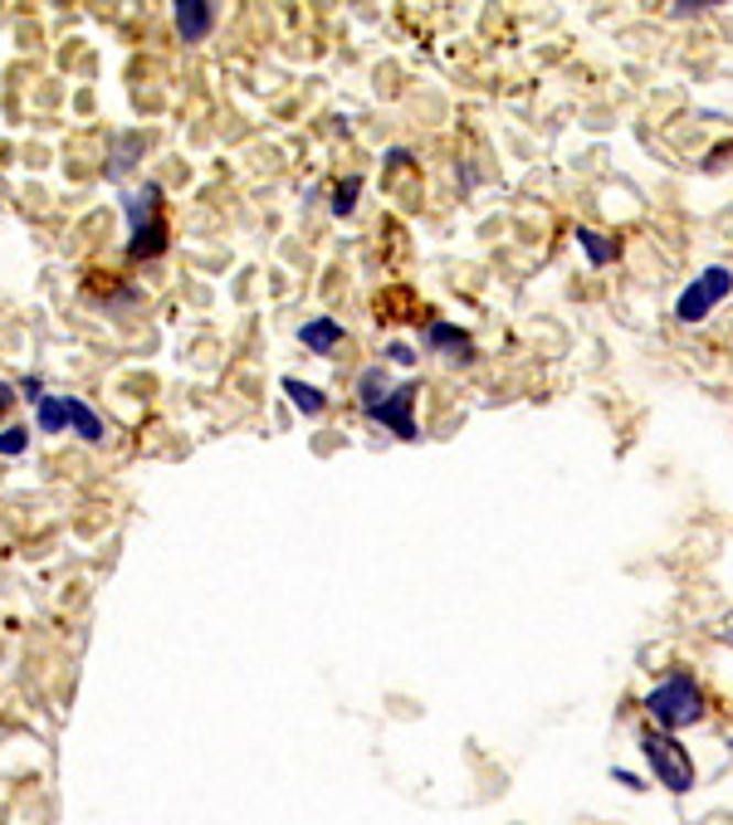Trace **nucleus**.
Returning a JSON list of instances; mask_svg holds the SVG:
<instances>
[{"label": "nucleus", "instance_id": "f257e3e1", "mask_svg": "<svg viewBox=\"0 0 733 825\" xmlns=\"http://www.w3.org/2000/svg\"><path fill=\"white\" fill-rule=\"evenodd\" d=\"M646 714L656 718L665 732H680L704 718V688H699L690 674H670V680L646 694Z\"/></svg>", "mask_w": 733, "mask_h": 825}, {"label": "nucleus", "instance_id": "f03ea898", "mask_svg": "<svg viewBox=\"0 0 733 825\" xmlns=\"http://www.w3.org/2000/svg\"><path fill=\"white\" fill-rule=\"evenodd\" d=\"M640 752H646L650 772H656V782L665 791H675V796H685V791L694 786V757L680 748V742L670 738V732H646L640 738Z\"/></svg>", "mask_w": 733, "mask_h": 825}, {"label": "nucleus", "instance_id": "7ed1b4c3", "mask_svg": "<svg viewBox=\"0 0 733 825\" xmlns=\"http://www.w3.org/2000/svg\"><path fill=\"white\" fill-rule=\"evenodd\" d=\"M729 293H733V269H724V264H709L704 274H699L694 284L680 293V298H675V318H680L685 327L704 323L709 313H714L719 303L729 298Z\"/></svg>", "mask_w": 733, "mask_h": 825}, {"label": "nucleus", "instance_id": "20e7f679", "mask_svg": "<svg viewBox=\"0 0 733 825\" xmlns=\"http://www.w3.org/2000/svg\"><path fill=\"white\" fill-rule=\"evenodd\" d=\"M416 395H421V381H401V387L387 391L377 405H363V415H367V421H377V425H387L397 439H416V421H411Z\"/></svg>", "mask_w": 733, "mask_h": 825}, {"label": "nucleus", "instance_id": "39448f33", "mask_svg": "<svg viewBox=\"0 0 733 825\" xmlns=\"http://www.w3.org/2000/svg\"><path fill=\"white\" fill-rule=\"evenodd\" d=\"M421 343L431 347V352H450L455 361H475V343H470V333L465 327H455V323H425V333H421Z\"/></svg>", "mask_w": 733, "mask_h": 825}, {"label": "nucleus", "instance_id": "423d86ee", "mask_svg": "<svg viewBox=\"0 0 733 825\" xmlns=\"http://www.w3.org/2000/svg\"><path fill=\"white\" fill-rule=\"evenodd\" d=\"M216 30V6H206V0H182L176 6V35L186 44H201Z\"/></svg>", "mask_w": 733, "mask_h": 825}, {"label": "nucleus", "instance_id": "0eeeda50", "mask_svg": "<svg viewBox=\"0 0 733 825\" xmlns=\"http://www.w3.org/2000/svg\"><path fill=\"white\" fill-rule=\"evenodd\" d=\"M299 343L309 347V352L328 357L333 347H343V323H337V318H313V323H303V327H299Z\"/></svg>", "mask_w": 733, "mask_h": 825}, {"label": "nucleus", "instance_id": "6e6552de", "mask_svg": "<svg viewBox=\"0 0 733 825\" xmlns=\"http://www.w3.org/2000/svg\"><path fill=\"white\" fill-rule=\"evenodd\" d=\"M578 245H582V254H586V264H592V269H606V264L622 259V245H616L612 235L586 230V225H578Z\"/></svg>", "mask_w": 733, "mask_h": 825}, {"label": "nucleus", "instance_id": "1a4fd4ad", "mask_svg": "<svg viewBox=\"0 0 733 825\" xmlns=\"http://www.w3.org/2000/svg\"><path fill=\"white\" fill-rule=\"evenodd\" d=\"M64 411H69V425H74L78 439H88V445H98V439H104V421L94 415V405H88V401H78V395H64Z\"/></svg>", "mask_w": 733, "mask_h": 825}, {"label": "nucleus", "instance_id": "9d476101", "mask_svg": "<svg viewBox=\"0 0 733 825\" xmlns=\"http://www.w3.org/2000/svg\"><path fill=\"white\" fill-rule=\"evenodd\" d=\"M284 391H289V401L299 405L303 415H323V411H328V395H323L319 387H303L299 377H284Z\"/></svg>", "mask_w": 733, "mask_h": 825}, {"label": "nucleus", "instance_id": "9b49d317", "mask_svg": "<svg viewBox=\"0 0 733 825\" xmlns=\"http://www.w3.org/2000/svg\"><path fill=\"white\" fill-rule=\"evenodd\" d=\"M40 431L44 435H54V431H64V425H69V411H64V395H44L40 401Z\"/></svg>", "mask_w": 733, "mask_h": 825}, {"label": "nucleus", "instance_id": "f8f14e48", "mask_svg": "<svg viewBox=\"0 0 733 825\" xmlns=\"http://www.w3.org/2000/svg\"><path fill=\"white\" fill-rule=\"evenodd\" d=\"M357 191H363V176H347V181H337V191H333V216H353V206H357Z\"/></svg>", "mask_w": 733, "mask_h": 825}, {"label": "nucleus", "instance_id": "ddd939ff", "mask_svg": "<svg viewBox=\"0 0 733 825\" xmlns=\"http://www.w3.org/2000/svg\"><path fill=\"white\" fill-rule=\"evenodd\" d=\"M357 395H363V405H377L381 395H387V377H381V367H367L363 377H357Z\"/></svg>", "mask_w": 733, "mask_h": 825}, {"label": "nucleus", "instance_id": "4468645a", "mask_svg": "<svg viewBox=\"0 0 733 825\" xmlns=\"http://www.w3.org/2000/svg\"><path fill=\"white\" fill-rule=\"evenodd\" d=\"M25 445H30V431H20V425H10V431H0V455H6V459L25 455Z\"/></svg>", "mask_w": 733, "mask_h": 825}, {"label": "nucleus", "instance_id": "2eb2a0df", "mask_svg": "<svg viewBox=\"0 0 733 825\" xmlns=\"http://www.w3.org/2000/svg\"><path fill=\"white\" fill-rule=\"evenodd\" d=\"M387 357L397 361V367H411V361H416V352H411L406 343H391V347H387Z\"/></svg>", "mask_w": 733, "mask_h": 825}, {"label": "nucleus", "instance_id": "dca6fc26", "mask_svg": "<svg viewBox=\"0 0 733 825\" xmlns=\"http://www.w3.org/2000/svg\"><path fill=\"white\" fill-rule=\"evenodd\" d=\"M20 395H25V401H44V387H40V377H25V381H20Z\"/></svg>", "mask_w": 733, "mask_h": 825}, {"label": "nucleus", "instance_id": "f3484780", "mask_svg": "<svg viewBox=\"0 0 733 825\" xmlns=\"http://www.w3.org/2000/svg\"><path fill=\"white\" fill-rule=\"evenodd\" d=\"M699 10H709L704 0H675V15H699Z\"/></svg>", "mask_w": 733, "mask_h": 825}, {"label": "nucleus", "instance_id": "a211bd4d", "mask_svg": "<svg viewBox=\"0 0 733 825\" xmlns=\"http://www.w3.org/2000/svg\"><path fill=\"white\" fill-rule=\"evenodd\" d=\"M10 405H15V387H10V381L0 377V411H10Z\"/></svg>", "mask_w": 733, "mask_h": 825}, {"label": "nucleus", "instance_id": "6ab92c4d", "mask_svg": "<svg viewBox=\"0 0 733 825\" xmlns=\"http://www.w3.org/2000/svg\"><path fill=\"white\" fill-rule=\"evenodd\" d=\"M616 777V782H622V786H630V791H640V777H630V772H612Z\"/></svg>", "mask_w": 733, "mask_h": 825}]
</instances>
